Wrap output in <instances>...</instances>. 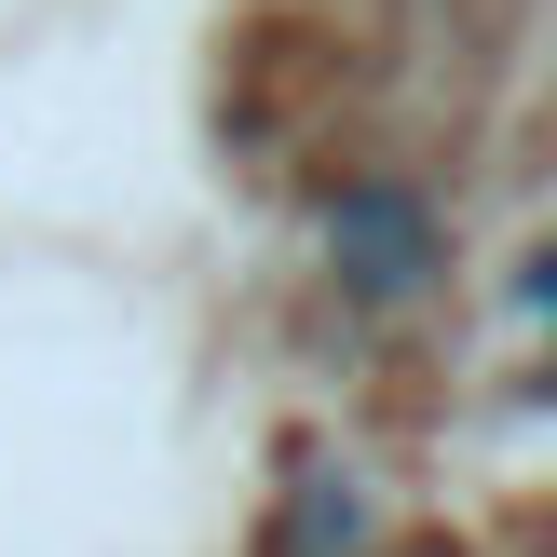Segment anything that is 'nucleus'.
Instances as JSON below:
<instances>
[{"mask_svg":"<svg viewBox=\"0 0 557 557\" xmlns=\"http://www.w3.org/2000/svg\"><path fill=\"white\" fill-rule=\"evenodd\" d=\"M326 259H341L354 299H408V286L435 272V218H422V190H408V177H354L341 205H326Z\"/></svg>","mask_w":557,"mask_h":557,"instance_id":"f257e3e1","label":"nucleus"},{"mask_svg":"<svg viewBox=\"0 0 557 557\" xmlns=\"http://www.w3.org/2000/svg\"><path fill=\"white\" fill-rule=\"evenodd\" d=\"M368 544V504H354V476H299L286 531H272V557H354Z\"/></svg>","mask_w":557,"mask_h":557,"instance_id":"f03ea898","label":"nucleus"}]
</instances>
